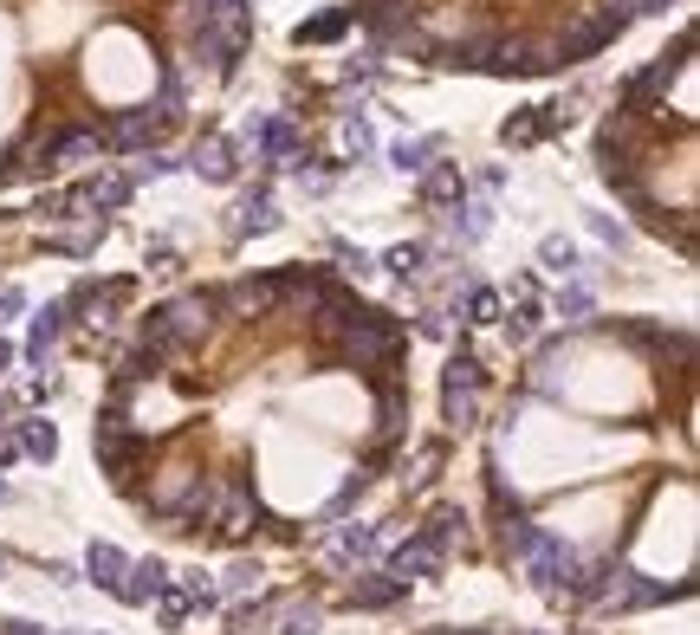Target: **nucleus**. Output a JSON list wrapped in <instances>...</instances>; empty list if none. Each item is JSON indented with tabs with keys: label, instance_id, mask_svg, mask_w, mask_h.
Returning <instances> with one entry per match:
<instances>
[{
	"label": "nucleus",
	"instance_id": "1",
	"mask_svg": "<svg viewBox=\"0 0 700 635\" xmlns=\"http://www.w3.org/2000/svg\"><path fill=\"white\" fill-rule=\"evenodd\" d=\"M519 565L532 570V583H539L545 597H558V603H564V597H571V603H584V597H590V565L577 558V545H564L558 532H539V538H532V552H526Z\"/></svg>",
	"mask_w": 700,
	"mask_h": 635
},
{
	"label": "nucleus",
	"instance_id": "2",
	"mask_svg": "<svg viewBox=\"0 0 700 635\" xmlns=\"http://www.w3.org/2000/svg\"><path fill=\"white\" fill-rule=\"evenodd\" d=\"M630 20H635V7H630V0H597V7H584V13H577V20H571V26L558 33L564 66H577V59H597L603 46H617Z\"/></svg>",
	"mask_w": 700,
	"mask_h": 635
},
{
	"label": "nucleus",
	"instance_id": "3",
	"mask_svg": "<svg viewBox=\"0 0 700 635\" xmlns=\"http://www.w3.org/2000/svg\"><path fill=\"white\" fill-rule=\"evenodd\" d=\"M131 298H137V280H78V285L66 292V311H84L78 325H84L91 338H104Z\"/></svg>",
	"mask_w": 700,
	"mask_h": 635
},
{
	"label": "nucleus",
	"instance_id": "4",
	"mask_svg": "<svg viewBox=\"0 0 700 635\" xmlns=\"http://www.w3.org/2000/svg\"><path fill=\"white\" fill-rule=\"evenodd\" d=\"M247 143H260V162H267V175L273 169H298V131H292V117H253L247 124Z\"/></svg>",
	"mask_w": 700,
	"mask_h": 635
},
{
	"label": "nucleus",
	"instance_id": "5",
	"mask_svg": "<svg viewBox=\"0 0 700 635\" xmlns=\"http://www.w3.org/2000/svg\"><path fill=\"white\" fill-rule=\"evenodd\" d=\"M214 298H221L227 318H260V311H273L285 298V285H280V273H260V280H240V285H227V292H214Z\"/></svg>",
	"mask_w": 700,
	"mask_h": 635
},
{
	"label": "nucleus",
	"instance_id": "6",
	"mask_svg": "<svg viewBox=\"0 0 700 635\" xmlns=\"http://www.w3.org/2000/svg\"><path fill=\"white\" fill-rule=\"evenodd\" d=\"M169 124H176V117H162L156 104H149V111H124V117L104 131V143H111V149H156Z\"/></svg>",
	"mask_w": 700,
	"mask_h": 635
},
{
	"label": "nucleus",
	"instance_id": "7",
	"mask_svg": "<svg viewBox=\"0 0 700 635\" xmlns=\"http://www.w3.org/2000/svg\"><path fill=\"white\" fill-rule=\"evenodd\" d=\"M421 538H428L441 558H454V552H467V545H474V519H467L461 506H434V512H428V525H421Z\"/></svg>",
	"mask_w": 700,
	"mask_h": 635
},
{
	"label": "nucleus",
	"instance_id": "8",
	"mask_svg": "<svg viewBox=\"0 0 700 635\" xmlns=\"http://www.w3.org/2000/svg\"><path fill=\"white\" fill-rule=\"evenodd\" d=\"M71 195H78V202H91L98 214H111V208H124V202L137 195V175H124V169H98V175H84Z\"/></svg>",
	"mask_w": 700,
	"mask_h": 635
},
{
	"label": "nucleus",
	"instance_id": "9",
	"mask_svg": "<svg viewBox=\"0 0 700 635\" xmlns=\"http://www.w3.org/2000/svg\"><path fill=\"white\" fill-rule=\"evenodd\" d=\"M512 292H519V298H512V311H506V338H512V344H532V338H539V325H545L539 280H519Z\"/></svg>",
	"mask_w": 700,
	"mask_h": 635
},
{
	"label": "nucleus",
	"instance_id": "10",
	"mask_svg": "<svg viewBox=\"0 0 700 635\" xmlns=\"http://www.w3.org/2000/svg\"><path fill=\"white\" fill-rule=\"evenodd\" d=\"M403 597H409V583L383 570V577H357V583H350V590H345V610H396Z\"/></svg>",
	"mask_w": 700,
	"mask_h": 635
},
{
	"label": "nucleus",
	"instance_id": "11",
	"mask_svg": "<svg viewBox=\"0 0 700 635\" xmlns=\"http://www.w3.org/2000/svg\"><path fill=\"white\" fill-rule=\"evenodd\" d=\"M189 169H195L202 182H234V175H240V143H227V137H208V143H195V156H189Z\"/></svg>",
	"mask_w": 700,
	"mask_h": 635
},
{
	"label": "nucleus",
	"instance_id": "12",
	"mask_svg": "<svg viewBox=\"0 0 700 635\" xmlns=\"http://www.w3.org/2000/svg\"><path fill=\"white\" fill-rule=\"evenodd\" d=\"M370 558H383V538H376V525H363V519L338 525V538H331V565H370Z\"/></svg>",
	"mask_w": 700,
	"mask_h": 635
},
{
	"label": "nucleus",
	"instance_id": "13",
	"mask_svg": "<svg viewBox=\"0 0 700 635\" xmlns=\"http://www.w3.org/2000/svg\"><path fill=\"white\" fill-rule=\"evenodd\" d=\"M461 189H467V175H461V162H428L421 169V182H416V195L428 202V208H461Z\"/></svg>",
	"mask_w": 700,
	"mask_h": 635
},
{
	"label": "nucleus",
	"instance_id": "14",
	"mask_svg": "<svg viewBox=\"0 0 700 635\" xmlns=\"http://www.w3.org/2000/svg\"><path fill=\"white\" fill-rule=\"evenodd\" d=\"M441 565H448V558H441V552H434L421 532H416V538H403V545L389 552V577H403V583H416V577H434Z\"/></svg>",
	"mask_w": 700,
	"mask_h": 635
},
{
	"label": "nucleus",
	"instance_id": "15",
	"mask_svg": "<svg viewBox=\"0 0 700 635\" xmlns=\"http://www.w3.org/2000/svg\"><path fill=\"white\" fill-rule=\"evenodd\" d=\"M169 583V565L162 558H137V565L124 570V583H117V597L131 603V610H149V597Z\"/></svg>",
	"mask_w": 700,
	"mask_h": 635
},
{
	"label": "nucleus",
	"instance_id": "16",
	"mask_svg": "<svg viewBox=\"0 0 700 635\" xmlns=\"http://www.w3.org/2000/svg\"><path fill=\"white\" fill-rule=\"evenodd\" d=\"M66 318H71L66 298H53L46 311H33V331H26V363H46V351L66 338Z\"/></svg>",
	"mask_w": 700,
	"mask_h": 635
},
{
	"label": "nucleus",
	"instance_id": "17",
	"mask_svg": "<svg viewBox=\"0 0 700 635\" xmlns=\"http://www.w3.org/2000/svg\"><path fill=\"white\" fill-rule=\"evenodd\" d=\"M350 26H357L350 7H331V13H318V20H298V26H292V46H338Z\"/></svg>",
	"mask_w": 700,
	"mask_h": 635
},
{
	"label": "nucleus",
	"instance_id": "18",
	"mask_svg": "<svg viewBox=\"0 0 700 635\" xmlns=\"http://www.w3.org/2000/svg\"><path fill=\"white\" fill-rule=\"evenodd\" d=\"M124 570H131V558H124L117 545H104V538H91V552H84V577H91L98 590H111V597H117V583H124Z\"/></svg>",
	"mask_w": 700,
	"mask_h": 635
},
{
	"label": "nucleus",
	"instance_id": "19",
	"mask_svg": "<svg viewBox=\"0 0 700 635\" xmlns=\"http://www.w3.org/2000/svg\"><path fill=\"white\" fill-rule=\"evenodd\" d=\"M481 389H487L481 356H474V351H454V356H448V370H441V396H481Z\"/></svg>",
	"mask_w": 700,
	"mask_h": 635
},
{
	"label": "nucleus",
	"instance_id": "20",
	"mask_svg": "<svg viewBox=\"0 0 700 635\" xmlns=\"http://www.w3.org/2000/svg\"><path fill=\"white\" fill-rule=\"evenodd\" d=\"M273 227H280V208H273V195H267V189H253V195L240 202L234 240H253V234H273Z\"/></svg>",
	"mask_w": 700,
	"mask_h": 635
},
{
	"label": "nucleus",
	"instance_id": "21",
	"mask_svg": "<svg viewBox=\"0 0 700 635\" xmlns=\"http://www.w3.org/2000/svg\"><path fill=\"white\" fill-rule=\"evenodd\" d=\"M13 441H20V454H26V461H53V454H59V428L46 422V416L13 422Z\"/></svg>",
	"mask_w": 700,
	"mask_h": 635
},
{
	"label": "nucleus",
	"instance_id": "22",
	"mask_svg": "<svg viewBox=\"0 0 700 635\" xmlns=\"http://www.w3.org/2000/svg\"><path fill=\"white\" fill-rule=\"evenodd\" d=\"M376 402H383V434H409V389H403V376H383L376 383Z\"/></svg>",
	"mask_w": 700,
	"mask_h": 635
},
{
	"label": "nucleus",
	"instance_id": "23",
	"mask_svg": "<svg viewBox=\"0 0 700 635\" xmlns=\"http://www.w3.org/2000/svg\"><path fill=\"white\" fill-rule=\"evenodd\" d=\"M98 131H59V137H39L46 149V162H84V156H98Z\"/></svg>",
	"mask_w": 700,
	"mask_h": 635
},
{
	"label": "nucleus",
	"instance_id": "24",
	"mask_svg": "<svg viewBox=\"0 0 700 635\" xmlns=\"http://www.w3.org/2000/svg\"><path fill=\"white\" fill-rule=\"evenodd\" d=\"M441 149H448L441 137H403V143H389V162H396L403 175H421L428 156H441Z\"/></svg>",
	"mask_w": 700,
	"mask_h": 635
},
{
	"label": "nucleus",
	"instance_id": "25",
	"mask_svg": "<svg viewBox=\"0 0 700 635\" xmlns=\"http://www.w3.org/2000/svg\"><path fill=\"white\" fill-rule=\"evenodd\" d=\"M545 137H552V131H545V111H539V104L499 124V143H506V149H526V143H545Z\"/></svg>",
	"mask_w": 700,
	"mask_h": 635
},
{
	"label": "nucleus",
	"instance_id": "26",
	"mask_svg": "<svg viewBox=\"0 0 700 635\" xmlns=\"http://www.w3.org/2000/svg\"><path fill=\"white\" fill-rule=\"evenodd\" d=\"M454 311H461L467 325H493V318H499V292H493V285H481V280H467V285H461V305H454Z\"/></svg>",
	"mask_w": 700,
	"mask_h": 635
},
{
	"label": "nucleus",
	"instance_id": "27",
	"mask_svg": "<svg viewBox=\"0 0 700 635\" xmlns=\"http://www.w3.org/2000/svg\"><path fill=\"white\" fill-rule=\"evenodd\" d=\"M383 267L409 285V280H421V273H428V247H421V240H403V247H389V253H383Z\"/></svg>",
	"mask_w": 700,
	"mask_h": 635
},
{
	"label": "nucleus",
	"instance_id": "28",
	"mask_svg": "<svg viewBox=\"0 0 700 635\" xmlns=\"http://www.w3.org/2000/svg\"><path fill=\"white\" fill-rule=\"evenodd\" d=\"M149 603H156V623H162V630H176V623H189V616H195V603H189V597L176 590V577H169V583H162V590H156Z\"/></svg>",
	"mask_w": 700,
	"mask_h": 635
},
{
	"label": "nucleus",
	"instance_id": "29",
	"mask_svg": "<svg viewBox=\"0 0 700 635\" xmlns=\"http://www.w3.org/2000/svg\"><path fill=\"white\" fill-rule=\"evenodd\" d=\"M441 461H448V441H421V447H416V461L403 467V487H428Z\"/></svg>",
	"mask_w": 700,
	"mask_h": 635
},
{
	"label": "nucleus",
	"instance_id": "30",
	"mask_svg": "<svg viewBox=\"0 0 700 635\" xmlns=\"http://www.w3.org/2000/svg\"><path fill=\"white\" fill-rule=\"evenodd\" d=\"M539 267L558 273V280H571V273H577V247H571L564 234H545V240H539Z\"/></svg>",
	"mask_w": 700,
	"mask_h": 635
},
{
	"label": "nucleus",
	"instance_id": "31",
	"mask_svg": "<svg viewBox=\"0 0 700 635\" xmlns=\"http://www.w3.org/2000/svg\"><path fill=\"white\" fill-rule=\"evenodd\" d=\"M104 227H111V220H91L84 234H53L46 247H53V253H66V260H84V253H98V240H104Z\"/></svg>",
	"mask_w": 700,
	"mask_h": 635
},
{
	"label": "nucleus",
	"instance_id": "32",
	"mask_svg": "<svg viewBox=\"0 0 700 635\" xmlns=\"http://www.w3.org/2000/svg\"><path fill=\"white\" fill-rule=\"evenodd\" d=\"M590 311H597L590 285H564V292H558V318H571V325H590Z\"/></svg>",
	"mask_w": 700,
	"mask_h": 635
},
{
	"label": "nucleus",
	"instance_id": "33",
	"mask_svg": "<svg viewBox=\"0 0 700 635\" xmlns=\"http://www.w3.org/2000/svg\"><path fill=\"white\" fill-rule=\"evenodd\" d=\"M454 227H461V240L474 247V240L493 227V208H487V202H467V208H454Z\"/></svg>",
	"mask_w": 700,
	"mask_h": 635
},
{
	"label": "nucleus",
	"instance_id": "34",
	"mask_svg": "<svg viewBox=\"0 0 700 635\" xmlns=\"http://www.w3.org/2000/svg\"><path fill=\"white\" fill-rule=\"evenodd\" d=\"M441 422L448 428H474L481 422V396H441Z\"/></svg>",
	"mask_w": 700,
	"mask_h": 635
},
{
	"label": "nucleus",
	"instance_id": "35",
	"mask_svg": "<svg viewBox=\"0 0 700 635\" xmlns=\"http://www.w3.org/2000/svg\"><path fill=\"white\" fill-rule=\"evenodd\" d=\"M318 623H325V610H318V603H292L280 635H318Z\"/></svg>",
	"mask_w": 700,
	"mask_h": 635
},
{
	"label": "nucleus",
	"instance_id": "36",
	"mask_svg": "<svg viewBox=\"0 0 700 635\" xmlns=\"http://www.w3.org/2000/svg\"><path fill=\"white\" fill-rule=\"evenodd\" d=\"M363 487H370V474H350L345 487H338V494L325 499V519H345L350 506H357V494H363Z\"/></svg>",
	"mask_w": 700,
	"mask_h": 635
},
{
	"label": "nucleus",
	"instance_id": "37",
	"mask_svg": "<svg viewBox=\"0 0 700 635\" xmlns=\"http://www.w3.org/2000/svg\"><path fill=\"white\" fill-rule=\"evenodd\" d=\"M345 149H350V156H370V149H376V131H370V117H363V111L345 117Z\"/></svg>",
	"mask_w": 700,
	"mask_h": 635
},
{
	"label": "nucleus",
	"instance_id": "38",
	"mask_svg": "<svg viewBox=\"0 0 700 635\" xmlns=\"http://www.w3.org/2000/svg\"><path fill=\"white\" fill-rule=\"evenodd\" d=\"M260 577H267L260 565H234L227 583H214V590H221V597H247V590H260Z\"/></svg>",
	"mask_w": 700,
	"mask_h": 635
},
{
	"label": "nucleus",
	"instance_id": "39",
	"mask_svg": "<svg viewBox=\"0 0 700 635\" xmlns=\"http://www.w3.org/2000/svg\"><path fill=\"white\" fill-rule=\"evenodd\" d=\"M590 234H597V240H603L610 253H623V247H630V234H623V220H610V214H590Z\"/></svg>",
	"mask_w": 700,
	"mask_h": 635
},
{
	"label": "nucleus",
	"instance_id": "40",
	"mask_svg": "<svg viewBox=\"0 0 700 635\" xmlns=\"http://www.w3.org/2000/svg\"><path fill=\"white\" fill-rule=\"evenodd\" d=\"M331 253H338V267H345V273H357V280H370V273H376V260H370L363 247H345V240H338Z\"/></svg>",
	"mask_w": 700,
	"mask_h": 635
},
{
	"label": "nucleus",
	"instance_id": "41",
	"mask_svg": "<svg viewBox=\"0 0 700 635\" xmlns=\"http://www.w3.org/2000/svg\"><path fill=\"white\" fill-rule=\"evenodd\" d=\"M176 169H182V162H176V156H162V149H149V156L137 162V175H176Z\"/></svg>",
	"mask_w": 700,
	"mask_h": 635
},
{
	"label": "nucleus",
	"instance_id": "42",
	"mask_svg": "<svg viewBox=\"0 0 700 635\" xmlns=\"http://www.w3.org/2000/svg\"><path fill=\"white\" fill-rule=\"evenodd\" d=\"M149 273H176V247L169 240H149Z\"/></svg>",
	"mask_w": 700,
	"mask_h": 635
},
{
	"label": "nucleus",
	"instance_id": "43",
	"mask_svg": "<svg viewBox=\"0 0 700 635\" xmlns=\"http://www.w3.org/2000/svg\"><path fill=\"white\" fill-rule=\"evenodd\" d=\"M20 311H26V292H20V285H0V325L20 318Z\"/></svg>",
	"mask_w": 700,
	"mask_h": 635
},
{
	"label": "nucleus",
	"instance_id": "44",
	"mask_svg": "<svg viewBox=\"0 0 700 635\" xmlns=\"http://www.w3.org/2000/svg\"><path fill=\"white\" fill-rule=\"evenodd\" d=\"M20 461V441H13V422H0V467H13Z\"/></svg>",
	"mask_w": 700,
	"mask_h": 635
},
{
	"label": "nucleus",
	"instance_id": "45",
	"mask_svg": "<svg viewBox=\"0 0 700 635\" xmlns=\"http://www.w3.org/2000/svg\"><path fill=\"white\" fill-rule=\"evenodd\" d=\"M345 78H350V84H370V78H376V59H350Z\"/></svg>",
	"mask_w": 700,
	"mask_h": 635
},
{
	"label": "nucleus",
	"instance_id": "46",
	"mask_svg": "<svg viewBox=\"0 0 700 635\" xmlns=\"http://www.w3.org/2000/svg\"><path fill=\"white\" fill-rule=\"evenodd\" d=\"M46 577H53V583H78V565H59V558H53V565H46Z\"/></svg>",
	"mask_w": 700,
	"mask_h": 635
},
{
	"label": "nucleus",
	"instance_id": "47",
	"mask_svg": "<svg viewBox=\"0 0 700 635\" xmlns=\"http://www.w3.org/2000/svg\"><path fill=\"white\" fill-rule=\"evenodd\" d=\"M0 635H39V623H26V616H13V623H0Z\"/></svg>",
	"mask_w": 700,
	"mask_h": 635
},
{
	"label": "nucleus",
	"instance_id": "48",
	"mask_svg": "<svg viewBox=\"0 0 700 635\" xmlns=\"http://www.w3.org/2000/svg\"><path fill=\"white\" fill-rule=\"evenodd\" d=\"M668 7H675V0H642L635 13H668Z\"/></svg>",
	"mask_w": 700,
	"mask_h": 635
},
{
	"label": "nucleus",
	"instance_id": "49",
	"mask_svg": "<svg viewBox=\"0 0 700 635\" xmlns=\"http://www.w3.org/2000/svg\"><path fill=\"white\" fill-rule=\"evenodd\" d=\"M7 363H13V344H7V338H0V370H7Z\"/></svg>",
	"mask_w": 700,
	"mask_h": 635
},
{
	"label": "nucleus",
	"instance_id": "50",
	"mask_svg": "<svg viewBox=\"0 0 700 635\" xmlns=\"http://www.w3.org/2000/svg\"><path fill=\"white\" fill-rule=\"evenodd\" d=\"M7 416H13V402H7V396H0V422H7Z\"/></svg>",
	"mask_w": 700,
	"mask_h": 635
},
{
	"label": "nucleus",
	"instance_id": "51",
	"mask_svg": "<svg viewBox=\"0 0 700 635\" xmlns=\"http://www.w3.org/2000/svg\"><path fill=\"white\" fill-rule=\"evenodd\" d=\"M7 494H13V487H7V480H0V499H7Z\"/></svg>",
	"mask_w": 700,
	"mask_h": 635
},
{
	"label": "nucleus",
	"instance_id": "52",
	"mask_svg": "<svg viewBox=\"0 0 700 635\" xmlns=\"http://www.w3.org/2000/svg\"><path fill=\"white\" fill-rule=\"evenodd\" d=\"M66 635H71V630H66Z\"/></svg>",
	"mask_w": 700,
	"mask_h": 635
}]
</instances>
